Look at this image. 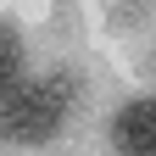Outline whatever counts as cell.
I'll list each match as a JSON object with an SVG mask.
<instances>
[{"mask_svg": "<svg viewBox=\"0 0 156 156\" xmlns=\"http://www.w3.org/2000/svg\"><path fill=\"white\" fill-rule=\"evenodd\" d=\"M73 106V78H17L0 89V140L11 145H45L67 123Z\"/></svg>", "mask_w": 156, "mask_h": 156, "instance_id": "1", "label": "cell"}, {"mask_svg": "<svg viewBox=\"0 0 156 156\" xmlns=\"http://www.w3.org/2000/svg\"><path fill=\"white\" fill-rule=\"evenodd\" d=\"M17 78H23V39H17V28L0 23V89H11Z\"/></svg>", "mask_w": 156, "mask_h": 156, "instance_id": "3", "label": "cell"}, {"mask_svg": "<svg viewBox=\"0 0 156 156\" xmlns=\"http://www.w3.org/2000/svg\"><path fill=\"white\" fill-rule=\"evenodd\" d=\"M112 151L117 156H156V95H134L112 117Z\"/></svg>", "mask_w": 156, "mask_h": 156, "instance_id": "2", "label": "cell"}]
</instances>
